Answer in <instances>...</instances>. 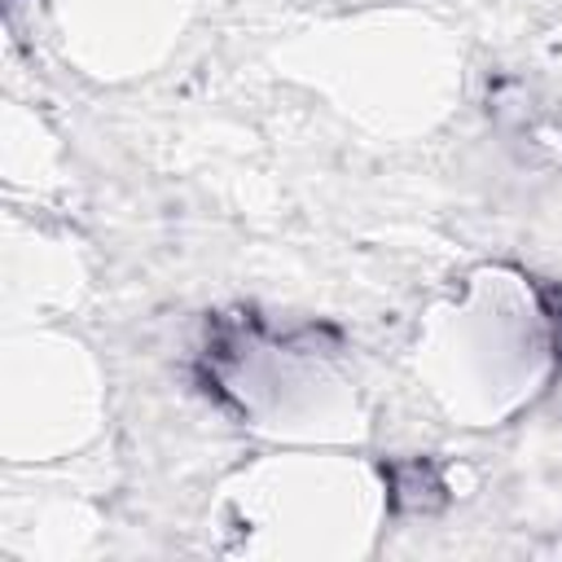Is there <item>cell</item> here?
Returning <instances> with one entry per match:
<instances>
[{
	"mask_svg": "<svg viewBox=\"0 0 562 562\" xmlns=\"http://www.w3.org/2000/svg\"><path fill=\"white\" fill-rule=\"evenodd\" d=\"M391 501L408 514H430L443 505V479L430 461H400L391 465Z\"/></svg>",
	"mask_w": 562,
	"mask_h": 562,
	"instance_id": "1",
	"label": "cell"
}]
</instances>
